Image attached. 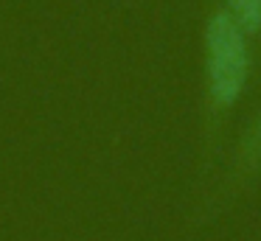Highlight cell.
I'll return each mask as SVG.
<instances>
[{
	"instance_id": "1",
	"label": "cell",
	"mask_w": 261,
	"mask_h": 241,
	"mask_svg": "<svg viewBox=\"0 0 261 241\" xmlns=\"http://www.w3.org/2000/svg\"><path fill=\"white\" fill-rule=\"evenodd\" d=\"M208 50V90L214 104L230 106L242 95L247 82V42L230 11H216L205 28Z\"/></svg>"
},
{
	"instance_id": "2",
	"label": "cell",
	"mask_w": 261,
	"mask_h": 241,
	"mask_svg": "<svg viewBox=\"0 0 261 241\" xmlns=\"http://www.w3.org/2000/svg\"><path fill=\"white\" fill-rule=\"evenodd\" d=\"M227 6H230V17L244 34L261 31V0H227Z\"/></svg>"
},
{
	"instance_id": "3",
	"label": "cell",
	"mask_w": 261,
	"mask_h": 241,
	"mask_svg": "<svg viewBox=\"0 0 261 241\" xmlns=\"http://www.w3.org/2000/svg\"><path fill=\"white\" fill-rule=\"evenodd\" d=\"M242 160L247 163V166H255V163H261V112L255 115V121L250 123L247 135H244Z\"/></svg>"
}]
</instances>
